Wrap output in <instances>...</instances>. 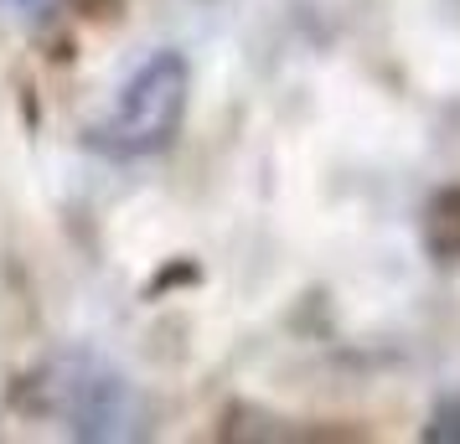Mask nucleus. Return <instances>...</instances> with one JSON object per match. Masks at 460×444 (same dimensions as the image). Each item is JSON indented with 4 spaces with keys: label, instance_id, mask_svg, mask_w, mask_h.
Instances as JSON below:
<instances>
[{
    "label": "nucleus",
    "instance_id": "f257e3e1",
    "mask_svg": "<svg viewBox=\"0 0 460 444\" xmlns=\"http://www.w3.org/2000/svg\"><path fill=\"white\" fill-rule=\"evenodd\" d=\"M191 99V67L181 52H150L146 63H135L125 83L114 88V99L104 104V114L88 125V145L109 155V161H146L181 135Z\"/></svg>",
    "mask_w": 460,
    "mask_h": 444
},
{
    "label": "nucleus",
    "instance_id": "f03ea898",
    "mask_svg": "<svg viewBox=\"0 0 460 444\" xmlns=\"http://www.w3.org/2000/svg\"><path fill=\"white\" fill-rule=\"evenodd\" d=\"M37 414L58 423L73 440H140L146 403L135 382L93 352H63L31 378Z\"/></svg>",
    "mask_w": 460,
    "mask_h": 444
},
{
    "label": "nucleus",
    "instance_id": "7ed1b4c3",
    "mask_svg": "<svg viewBox=\"0 0 460 444\" xmlns=\"http://www.w3.org/2000/svg\"><path fill=\"white\" fill-rule=\"evenodd\" d=\"M424 434H429V440H445V434H450V440H460V398L445 403V408H439V419L429 423Z\"/></svg>",
    "mask_w": 460,
    "mask_h": 444
},
{
    "label": "nucleus",
    "instance_id": "20e7f679",
    "mask_svg": "<svg viewBox=\"0 0 460 444\" xmlns=\"http://www.w3.org/2000/svg\"><path fill=\"white\" fill-rule=\"evenodd\" d=\"M11 16H47V11H58L63 0H0Z\"/></svg>",
    "mask_w": 460,
    "mask_h": 444
}]
</instances>
